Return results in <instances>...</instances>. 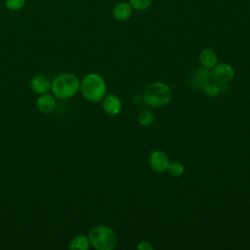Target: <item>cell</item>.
<instances>
[{
	"instance_id": "12",
	"label": "cell",
	"mask_w": 250,
	"mask_h": 250,
	"mask_svg": "<svg viewBox=\"0 0 250 250\" xmlns=\"http://www.w3.org/2000/svg\"><path fill=\"white\" fill-rule=\"evenodd\" d=\"M217 55L211 49L203 50L199 55V62L204 67H213L217 63Z\"/></svg>"
},
{
	"instance_id": "10",
	"label": "cell",
	"mask_w": 250,
	"mask_h": 250,
	"mask_svg": "<svg viewBox=\"0 0 250 250\" xmlns=\"http://www.w3.org/2000/svg\"><path fill=\"white\" fill-rule=\"evenodd\" d=\"M30 87L36 94H45L49 91L51 84L44 75H36L32 78Z\"/></svg>"
},
{
	"instance_id": "3",
	"label": "cell",
	"mask_w": 250,
	"mask_h": 250,
	"mask_svg": "<svg viewBox=\"0 0 250 250\" xmlns=\"http://www.w3.org/2000/svg\"><path fill=\"white\" fill-rule=\"evenodd\" d=\"M80 87L78 78L71 73H63L54 79L51 84L54 95L59 99H68L76 94Z\"/></svg>"
},
{
	"instance_id": "13",
	"label": "cell",
	"mask_w": 250,
	"mask_h": 250,
	"mask_svg": "<svg viewBox=\"0 0 250 250\" xmlns=\"http://www.w3.org/2000/svg\"><path fill=\"white\" fill-rule=\"evenodd\" d=\"M89 246H90L89 238L82 234L74 236L69 244L70 249H78V250H87Z\"/></svg>"
},
{
	"instance_id": "8",
	"label": "cell",
	"mask_w": 250,
	"mask_h": 250,
	"mask_svg": "<svg viewBox=\"0 0 250 250\" xmlns=\"http://www.w3.org/2000/svg\"><path fill=\"white\" fill-rule=\"evenodd\" d=\"M211 73L207 67H201L197 69L190 78V84L195 89H202L203 86L209 81Z\"/></svg>"
},
{
	"instance_id": "1",
	"label": "cell",
	"mask_w": 250,
	"mask_h": 250,
	"mask_svg": "<svg viewBox=\"0 0 250 250\" xmlns=\"http://www.w3.org/2000/svg\"><path fill=\"white\" fill-rule=\"evenodd\" d=\"M172 98L170 87L161 82H153L146 86L143 99L145 103L152 107L162 106L168 104Z\"/></svg>"
},
{
	"instance_id": "5",
	"label": "cell",
	"mask_w": 250,
	"mask_h": 250,
	"mask_svg": "<svg viewBox=\"0 0 250 250\" xmlns=\"http://www.w3.org/2000/svg\"><path fill=\"white\" fill-rule=\"evenodd\" d=\"M234 75L233 67L226 62L216 63L211 71V76L215 82L220 84H226L229 82Z\"/></svg>"
},
{
	"instance_id": "17",
	"label": "cell",
	"mask_w": 250,
	"mask_h": 250,
	"mask_svg": "<svg viewBox=\"0 0 250 250\" xmlns=\"http://www.w3.org/2000/svg\"><path fill=\"white\" fill-rule=\"evenodd\" d=\"M151 2L152 0H130V5L132 8L142 11L147 9L150 6Z\"/></svg>"
},
{
	"instance_id": "6",
	"label": "cell",
	"mask_w": 250,
	"mask_h": 250,
	"mask_svg": "<svg viewBox=\"0 0 250 250\" xmlns=\"http://www.w3.org/2000/svg\"><path fill=\"white\" fill-rule=\"evenodd\" d=\"M148 162L150 167L158 173H162L166 171L169 166L168 156L164 151H161V150L152 151L149 155Z\"/></svg>"
},
{
	"instance_id": "2",
	"label": "cell",
	"mask_w": 250,
	"mask_h": 250,
	"mask_svg": "<svg viewBox=\"0 0 250 250\" xmlns=\"http://www.w3.org/2000/svg\"><path fill=\"white\" fill-rule=\"evenodd\" d=\"M80 88L84 98L94 103L100 102L104 97L106 92L104 79L96 73L87 74L82 79Z\"/></svg>"
},
{
	"instance_id": "19",
	"label": "cell",
	"mask_w": 250,
	"mask_h": 250,
	"mask_svg": "<svg viewBox=\"0 0 250 250\" xmlns=\"http://www.w3.org/2000/svg\"><path fill=\"white\" fill-rule=\"evenodd\" d=\"M138 249H140V250H151V249H153V247L148 242H141L138 245Z\"/></svg>"
},
{
	"instance_id": "11",
	"label": "cell",
	"mask_w": 250,
	"mask_h": 250,
	"mask_svg": "<svg viewBox=\"0 0 250 250\" xmlns=\"http://www.w3.org/2000/svg\"><path fill=\"white\" fill-rule=\"evenodd\" d=\"M112 14L117 21H126L132 15V7L126 2H120L113 8Z\"/></svg>"
},
{
	"instance_id": "9",
	"label": "cell",
	"mask_w": 250,
	"mask_h": 250,
	"mask_svg": "<svg viewBox=\"0 0 250 250\" xmlns=\"http://www.w3.org/2000/svg\"><path fill=\"white\" fill-rule=\"evenodd\" d=\"M37 108L43 113H50L55 109L56 101L52 95L49 94H42L36 102Z\"/></svg>"
},
{
	"instance_id": "16",
	"label": "cell",
	"mask_w": 250,
	"mask_h": 250,
	"mask_svg": "<svg viewBox=\"0 0 250 250\" xmlns=\"http://www.w3.org/2000/svg\"><path fill=\"white\" fill-rule=\"evenodd\" d=\"M202 90L204 91V93L207 95V96H210V97H214L216 96L219 91H220V88H219V85L214 82H211V81H208L202 88Z\"/></svg>"
},
{
	"instance_id": "4",
	"label": "cell",
	"mask_w": 250,
	"mask_h": 250,
	"mask_svg": "<svg viewBox=\"0 0 250 250\" xmlns=\"http://www.w3.org/2000/svg\"><path fill=\"white\" fill-rule=\"evenodd\" d=\"M90 243L98 250H111L116 245L114 231L106 226H98L89 232Z\"/></svg>"
},
{
	"instance_id": "15",
	"label": "cell",
	"mask_w": 250,
	"mask_h": 250,
	"mask_svg": "<svg viewBox=\"0 0 250 250\" xmlns=\"http://www.w3.org/2000/svg\"><path fill=\"white\" fill-rule=\"evenodd\" d=\"M169 174L173 177H179L184 173V166L181 162L174 161L172 163H169V166L167 168Z\"/></svg>"
},
{
	"instance_id": "7",
	"label": "cell",
	"mask_w": 250,
	"mask_h": 250,
	"mask_svg": "<svg viewBox=\"0 0 250 250\" xmlns=\"http://www.w3.org/2000/svg\"><path fill=\"white\" fill-rule=\"evenodd\" d=\"M103 108L107 114L115 115L119 113L121 109V101L117 96L109 94L104 98L103 102Z\"/></svg>"
},
{
	"instance_id": "18",
	"label": "cell",
	"mask_w": 250,
	"mask_h": 250,
	"mask_svg": "<svg viewBox=\"0 0 250 250\" xmlns=\"http://www.w3.org/2000/svg\"><path fill=\"white\" fill-rule=\"evenodd\" d=\"M24 5V0H6V7L12 11L21 10Z\"/></svg>"
},
{
	"instance_id": "14",
	"label": "cell",
	"mask_w": 250,
	"mask_h": 250,
	"mask_svg": "<svg viewBox=\"0 0 250 250\" xmlns=\"http://www.w3.org/2000/svg\"><path fill=\"white\" fill-rule=\"evenodd\" d=\"M153 119H154V116L152 112L146 109L142 110L138 116V120L140 124L143 126H149L153 122Z\"/></svg>"
}]
</instances>
